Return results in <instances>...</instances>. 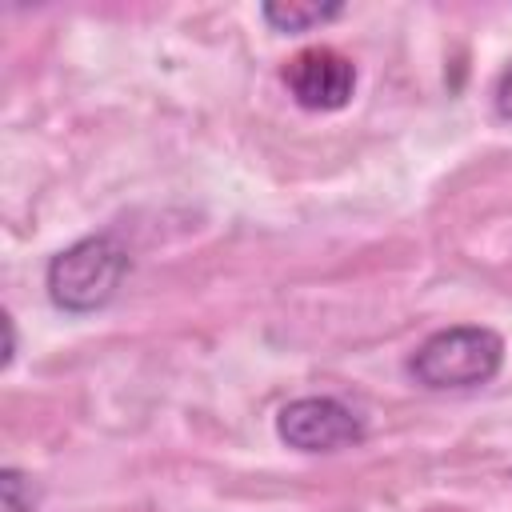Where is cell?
Returning a JSON list of instances; mask_svg holds the SVG:
<instances>
[{
  "mask_svg": "<svg viewBox=\"0 0 512 512\" xmlns=\"http://www.w3.org/2000/svg\"><path fill=\"white\" fill-rule=\"evenodd\" d=\"M132 260H128V248L116 240V236H84L76 244H68L64 252H56L48 260V272H44V288H48V300L68 312V316H88V312H100L124 284Z\"/></svg>",
  "mask_w": 512,
  "mask_h": 512,
  "instance_id": "cell-1",
  "label": "cell"
},
{
  "mask_svg": "<svg viewBox=\"0 0 512 512\" xmlns=\"http://www.w3.org/2000/svg\"><path fill=\"white\" fill-rule=\"evenodd\" d=\"M504 340L484 324H452L432 332L412 356L408 372L416 384L432 392L448 388H480L500 372Z\"/></svg>",
  "mask_w": 512,
  "mask_h": 512,
  "instance_id": "cell-2",
  "label": "cell"
},
{
  "mask_svg": "<svg viewBox=\"0 0 512 512\" xmlns=\"http://www.w3.org/2000/svg\"><path fill=\"white\" fill-rule=\"evenodd\" d=\"M276 436L296 452H340L364 440V420L336 396H300L276 412Z\"/></svg>",
  "mask_w": 512,
  "mask_h": 512,
  "instance_id": "cell-3",
  "label": "cell"
},
{
  "mask_svg": "<svg viewBox=\"0 0 512 512\" xmlns=\"http://www.w3.org/2000/svg\"><path fill=\"white\" fill-rule=\"evenodd\" d=\"M284 84H288V92H292V100L300 108L336 112L356 92V64L344 52H336L328 44H316V48L296 52L284 64Z\"/></svg>",
  "mask_w": 512,
  "mask_h": 512,
  "instance_id": "cell-4",
  "label": "cell"
},
{
  "mask_svg": "<svg viewBox=\"0 0 512 512\" xmlns=\"http://www.w3.org/2000/svg\"><path fill=\"white\" fill-rule=\"evenodd\" d=\"M264 20L276 28V32H308V28H320L328 20H336L344 12V4H320V0H272L260 8Z\"/></svg>",
  "mask_w": 512,
  "mask_h": 512,
  "instance_id": "cell-5",
  "label": "cell"
},
{
  "mask_svg": "<svg viewBox=\"0 0 512 512\" xmlns=\"http://www.w3.org/2000/svg\"><path fill=\"white\" fill-rule=\"evenodd\" d=\"M36 488L20 468H0V512H32Z\"/></svg>",
  "mask_w": 512,
  "mask_h": 512,
  "instance_id": "cell-6",
  "label": "cell"
},
{
  "mask_svg": "<svg viewBox=\"0 0 512 512\" xmlns=\"http://www.w3.org/2000/svg\"><path fill=\"white\" fill-rule=\"evenodd\" d=\"M492 104H496V116L512 124V64L500 72V80H496V92H492Z\"/></svg>",
  "mask_w": 512,
  "mask_h": 512,
  "instance_id": "cell-7",
  "label": "cell"
},
{
  "mask_svg": "<svg viewBox=\"0 0 512 512\" xmlns=\"http://www.w3.org/2000/svg\"><path fill=\"white\" fill-rule=\"evenodd\" d=\"M0 320H4V356H0V364L8 368V364H12V356H16V328H12V316H8V312H4Z\"/></svg>",
  "mask_w": 512,
  "mask_h": 512,
  "instance_id": "cell-8",
  "label": "cell"
}]
</instances>
